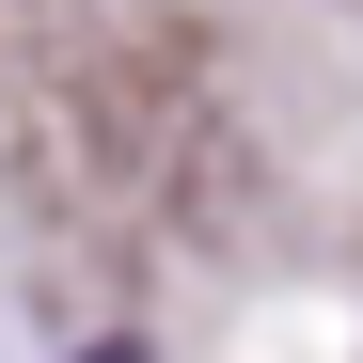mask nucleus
Instances as JSON below:
<instances>
[{"instance_id":"nucleus-1","label":"nucleus","mask_w":363,"mask_h":363,"mask_svg":"<svg viewBox=\"0 0 363 363\" xmlns=\"http://www.w3.org/2000/svg\"><path fill=\"white\" fill-rule=\"evenodd\" d=\"M79 363H143V347H127V332H95V347H79Z\"/></svg>"}]
</instances>
